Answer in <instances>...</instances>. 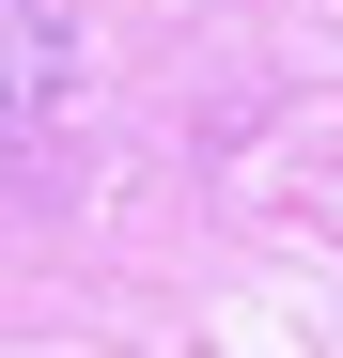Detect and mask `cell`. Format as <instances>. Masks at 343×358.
Segmentation results:
<instances>
[{"mask_svg": "<svg viewBox=\"0 0 343 358\" xmlns=\"http://www.w3.org/2000/svg\"><path fill=\"white\" fill-rule=\"evenodd\" d=\"M63 63H78L63 16H47V0H0V109H47V94H63Z\"/></svg>", "mask_w": 343, "mask_h": 358, "instance_id": "obj_1", "label": "cell"}]
</instances>
